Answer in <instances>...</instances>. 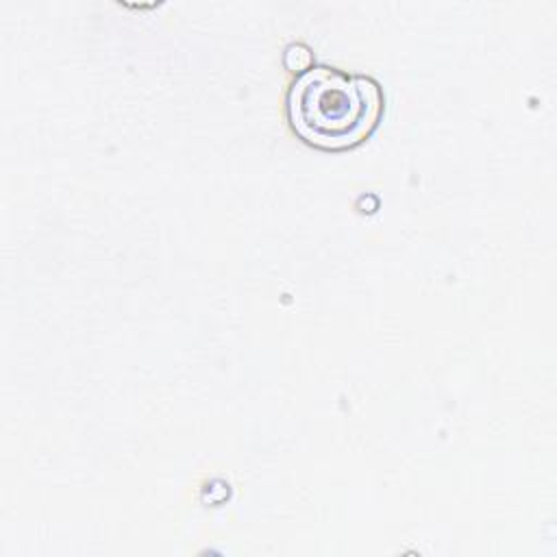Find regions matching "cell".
I'll list each match as a JSON object with an SVG mask.
<instances>
[{"label": "cell", "instance_id": "6da1fadb", "mask_svg": "<svg viewBox=\"0 0 557 557\" xmlns=\"http://www.w3.org/2000/svg\"><path fill=\"white\" fill-rule=\"evenodd\" d=\"M383 94L376 81L311 65L296 76L287 96L292 128L326 150L361 144L379 124Z\"/></svg>", "mask_w": 557, "mask_h": 557}]
</instances>
